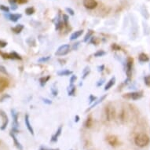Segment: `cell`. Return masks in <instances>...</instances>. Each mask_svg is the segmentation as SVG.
Instances as JSON below:
<instances>
[{
  "instance_id": "obj_1",
  "label": "cell",
  "mask_w": 150,
  "mask_h": 150,
  "mask_svg": "<svg viewBox=\"0 0 150 150\" xmlns=\"http://www.w3.org/2000/svg\"><path fill=\"white\" fill-rule=\"evenodd\" d=\"M150 142L149 137L146 134L141 133L138 134V135L134 138V143L138 147L143 148L147 146Z\"/></svg>"
},
{
  "instance_id": "obj_2",
  "label": "cell",
  "mask_w": 150,
  "mask_h": 150,
  "mask_svg": "<svg viewBox=\"0 0 150 150\" xmlns=\"http://www.w3.org/2000/svg\"><path fill=\"white\" fill-rule=\"evenodd\" d=\"M71 49V47L69 44H64L62 45L61 47H58V49L57 50V51L55 52V55L61 57V56H64L69 53Z\"/></svg>"
},
{
  "instance_id": "obj_3",
  "label": "cell",
  "mask_w": 150,
  "mask_h": 150,
  "mask_svg": "<svg viewBox=\"0 0 150 150\" xmlns=\"http://www.w3.org/2000/svg\"><path fill=\"white\" fill-rule=\"evenodd\" d=\"M105 115L106 120H112L115 118V109L113 106H111L110 105L106 106L105 109Z\"/></svg>"
},
{
  "instance_id": "obj_4",
  "label": "cell",
  "mask_w": 150,
  "mask_h": 150,
  "mask_svg": "<svg viewBox=\"0 0 150 150\" xmlns=\"http://www.w3.org/2000/svg\"><path fill=\"white\" fill-rule=\"evenodd\" d=\"M143 97V93L142 91H135V92H130V93H125L123 98L128 99H132L134 101H137L138 99L142 98Z\"/></svg>"
},
{
  "instance_id": "obj_5",
  "label": "cell",
  "mask_w": 150,
  "mask_h": 150,
  "mask_svg": "<svg viewBox=\"0 0 150 150\" xmlns=\"http://www.w3.org/2000/svg\"><path fill=\"white\" fill-rule=\"evenodd\" d=\"M132 66H133V59L131 57H128L126 63V74L127 76L128 79H130V76L132 75Z\"/></svg>"
},
{
  "instance_id": "obj_6",
  "label": "cell",
  "mask_w": 150,
  "mask_h": 150,
  "mask_svg": "<svg viewBox=\"0 0 150 150\" xmlns=\"http://www.w3.org/2000/svg\"><path fill=\"white\" fill-rule=\"evenodd\" d=\"M83 6L88 10H93L98 6L96 0H83Z\"/></svg>"
},
{
  "instance_id": "obj_7",
  "label": "cell",
  "mask_w": 150,
  "mask_h": 150,
  "mask_svg": "<svg viewBox=\"0 0 150 150\" xmlns=\"http://www.w3.org/2000/svg\"><path fill=\"white\" fill-rule=\"evenodd\" d=\"M0 115L2 116V118L3 120V124L2 126L0 127V129L2 130H4L6 128L8 125V123H9V119H8V116H6V114L5 113V112L3 110L0 111Z\"/></svg>"
},
{
  "instance_id": "obj_8",
  "label": "cell",
  "mask_w": 150,
  "mask_h": 150,
  "mask_svg": "<svg viewBox=\"0 0 150 150\" xmlns=\"http://www.w3.org/2000/svg\"><path fill=\"white\" fill-rule=\"evenodd\" d=\"M107 142L111 145V146H117L119 145L118 138L115 135H109L106 138Z\"/></svg>"
},
{
  "instance_id": "obj_9",
  "label": "cell",
  "mask_w": 150,
  "mask_h": 150,
  "mask_svg": "<svg viewBox=\"0 0 150 150\" xmlns=\"http://www.w3.org/2000/svg\"><path fill=\"white\" fill-rule=\"evenodd\" d=\"M10 112H11V116H12L13 120V127L18 128V127H19V123H18V112L15 109H13V108L11 109Z\"/></svg>"
},
{
  "instance_id": "obj_10",
  "label": "cell",
  "mask_w": 150,
  "mask_h": 150,
  "mask_svg": "<svg viewBox=\"0 0 150 150\" xmlns=\"http://www.w3.org/2000/svg\"><path fill=\"white\" fill-rule=\"evenodd\" d=\"M25 126H26V127H27L28 130L29 131V133L32 134V135H34V130H33V127H32V124L30 123V119H29V116L26 114L25 116Z\"/></svg>"
},
{
  "instance_id": "obj_11",
  "label": "cell",
  "mask_w": 150,
  "mask_h": 150,
  "mask_svg": "<svg viewBox=\"0 0 150 150\" xmlns=\"http://www.w3.org/2000/svg\"><path fill=\"white\" fill-rule=\"evenodd\" d=\"M7 14H5V17H7L8 19L12 21V22H17V21L21 18L22 15L19 14V13H12V14H8V13H6Z\"/></svg>"
},
{
  "instance_id": "obj_12",
  "label": "cell",
  "mask_w": 150,
  "mask_h": 150,
  "mask_svg": "<svg viewBox=\"0 0 150 150\" xmlns=\"http://www.w3.org/2000/svg\"><path fill=\"white\" fill-rule=\"evenodd\" d=\"M62 126H60L58 129L57 130V131L55 132L54 134H53L51 137V141L52 142H57V140H58V138H59V136L62 134Z\"/></svg>"
},
{
  "instance_id": "obj_13",
  "label": "cell",
  "mask_w": 150,
  "mask_h": 150,
  "mask_svg": "<svg viewBox=\"0 0 150 150\" xmlns=\"http://www.w3.org/2000/svg\"><path fill=\"white\" fill-rule=\"evenodd\" d=\"M10 136H11V138H13V142H14L15 146L17 148V149L23 150L22 145H21V144L19 142V141L17 140V138H16V134H14L13 132H12V131H10Z\"/></svg>"
},
{
  "instance_id": "obj_14",
  "label": "cell",
  "mask_w": 150,
  "mask_h": 150,
  "mask_svg": "<svg viewBox=\"0 0 150 150\" xmlns=\"http://www.w3.org/2000/svg\"><path fill=\"white\" fill-rule=\"evenodd\" d=\"M106 98H107V94L102 95V96H101V98H100L97 99L96 101H94V102H93V103L92 104V105H91V107H90V108H89L88 109H87V110H86V111H90V110H91V109H92V108H94V107H96V106L98 105H99V104H100V103H101V102H102V101H103L104 100H105V99Z\"/></svg>"
},
{
  "instance_id": "obj_15",
  "label": "cell",
  "mask_w": 150,
  "mask_h": 150,
  "mask_svg": "<svg viewBox=\"0 0 150 150\" xmlns=\"http://www.w3.org/2000/svg\"><path fill=\"white\" fill-rule=\"evenodd\" d=\"M115 83H116V77H112V78L107 82V83H106L105 86V91H108L109 89L112 88V87L115 85Z\"/></svg>"
},
{
  "instance_id": "obj_16",
  "label": "cell",
  "mask_w": 150,
  "mask_h": 150,
  "mask_svg": "<svg viewBox=\"0 0 150 150\" xmlns=\"http://www.w3.org/2000/svg\"><path fill=\"white\" fill-rule=\"evenodd\" d=\"M83 33V30H78L76 32H74L71 35V36H70V40L71 41H73V40H77L78 38L81 36L82 35Z\"/></svg>"
},
{
  "instance_id": "obj_17",
  "label": "cell",
  "mask_w": 150,
  "mask_h": 150,
  "mask_svg": "<svg viewBox=\"0 0 150 150\" xmlns=\"http://www.w3.org/2000/svg\"><path fill=\"white\" fill-rule=\"evenodd\" d=\"M24 28H25L24 25H21V24H19V25H16L15 27L11 28V30H12L13 32H14L16 34H20L21 32H22Z\"/></svg>"
},
{
  "instance_id": "obj_18",
  "label": "cell",
  "mask_w": 150,
  "mask_h": 150,
  "mask_svg": "<svg viewBox=\"0 0 150 150\" xmlns=\"http://www.w3.org/2000/svg\"><path fill=\"white\" fill-rule=\"evenodd\" d=\"M73 74V71L71 70H68V69H64V70H62L57 72V75L59 76H69Z\"/></svg>"
},
{
  "instance_id": "obj_19",
  "label": "cell",
  "mask_w": 150,
  "mask_h": 150,
  "mask_svg": "<svg viewBox=\"0 0 150 150\" xmlns=\"http://www.w3.org/2000/svg\"><path fill=\"white\" fill-rule=\"evenodd\" d=\"M68 95L69 96H74L75 93H76V86H74V84H69V86H68Z\"/></svg>"
},
{
  "instance_id": "obj_20",
  "label": "cell",
  "mask_w": 150,
  "mask_h": 150,
  "mask_svg": "<svg viewBox=\"0 0 150 150\" xmlns=\"http://www.w3.org/2000/svg\"><path fill=\"white\" fill-rule=\"evenodd\" d=\"M7 57L6 58H10V59H16V60H21V57L16 52H12L10 54H6Z\"/></svg>"
},
{
  "instance_id": "obj_21",
  "label": "cell",
  "mask_w": 150,
  "mask_h": 150,
  "mask_svg": "<svg viewBox=\"0 0 150 150\" xmlns=\"http://www.w3.org/2000/svg\"><path fill=\"white\" fill-rule=\"evenodd\" d=\"M138 60L140 62H148L149 61V57H148V55L145 53H142V54H139L138 56Z\"/></svg>"
},
{
  "instance_id": "obj_22",
  "label": "cell",
  "mask_w": 150,
  "mask_h": 150,
  "mask_svg": "<svg viewBox=\"0 0 150 150\" xmlns=\"http://www.w3.org/2000/svg\"><path fill=\"white\" fill-rule=\"evenodd\" d=\"M50 79V76H47L41 77L40 79V86H42V87H44L45 85L47 84V83L49 81Z\"/></svg>"
},
{
  "instance_id": "obj_23",
  "label": "cell",
  "mask_w": 150,
  "mask_h": 150,
  "mask_svg": "<svg viewBox=\"0 0 150 150\" xmlns=\"http://www.w3.org/2000/svg\"><path fill=\"white\" fill-rule=\"evenodd\" d=\"M93 32L92 31V30H89L88 32H87V33L86 34V35L84 36V39H83V42H86L87 41H88L90 39H91V37H92V35H93Z\"/></svg>"
},
{
  "instance_id": "obj_24",
  "label": "cell",
  "mask_w": 150,
  "mask_h": 150,
  "mask_svg": "<svg viewBox=\"0 0 150 150\" xmlns=\"http://www.w3.org/2000/svg\"><path fill=\"white\" fill-rule=\"evenodd\" d=\"M105 55H106V52L105 50H98L96 53H94V54H93V56L95 57H104Z\"/></svg>"
},
{
  "instance_id": "obj_25",
  "label": "cell",
  "mask_w": 150,
  "mask_h": 150,
  "mask_svg": "<svg viewBox=\"0 0 150 150\" xmlns=\"http://www.w3.org/2000/svg\"><path fill=\"white\" fill-rule=\"evenodd\" d=\"M92 125H93V120H92V119L89 117V118L86 119V122L84 123V126H85L86 128H90L92 127Z\"/></svg>"
},
{
  "instance_id": "obj_26",
  "label": "cell",
  "mask_w": 150,
  "mask_h": 150,
  "mask_svg": "<svg viewBox=\"0 0 150 150\" xmlns=\"http://www.w3.org/2000/svg\"><path fill=\"white\" fill-rule=\"evenodd\" d=\"M7 83H8L7 81H6V80H4V79H0V92L3 91L6 86H7Z\"/></svg>"
},
{
  "instance_id": "obj_27",
  "label": "cell",
  "mask_w": 150,
  "mask_h": 150,
  "mask_svg": "<svg viewBox=\"0 0 150 150\" xmlns=\"http://www.w3.org/2000/svg\"><path fill=\"white\" fill-rule=\"evenodd\" d=\"M51 58V56H47V57H42L41 58L38 60V62H40V63H45V62H49Z\"/></svg>"
},
{
  "instance_id": "obj_28",
  "label": "cell",
  "mask_w": 150,
  "mask_h": 150,
  "mask_svg": "<svg viewBox=\"0 0 150 150\" xmlns=\"http://www.w3.org/2000/svg\"><path fill=\"white\" fill-rule=\"evenodd\" d=\"M51 92L52 94H53L54 96H57V94H58V90H57V86H55V84L53 85V86H52Z\"/></svg>"
},
{
  "instance_id": "obj_29",
  "label": "cell",
  "mask_w": 150,
  "mask_h": 150,
  "mask_svg": "<svg viewBox=\"0 0 150 150\" xmlns=\"http://www.w3.org/2000/svg\"><path fill=\"white\" fill-rule=\"evenodd\" d=\"M25 13L27 15H32L35 13V9L33 7H28L25 10Z\"/></svg>"
},
{
  "instance_id": "obj_30",
  "label": "cell",
  "mask_w": 150,
  "mask_h": 150,
  "mask_svg": "<svg viewBox=\"0 0 150 150\" xmlns=\"http://www.w3.org/2000/svg\"><path fill=\"white\" fill-rule=\"evenodd\" d=\"M144 82L146 86H150V75H148L144 78Z\"/></svg>"
},
{
  "instance_id": "obj_31",
  "label": "cell",
  "mask_w": 150,
  "mask_h": 150,
  "mask_svg": "<svg viewBox=\"0 0 150 150\" xmlns=\"http://www.w3.org/2000/svg\"><path fill=\"white\" fill-rule=\"evenodd\" d=\"M0 73L4 74V75H8V71L6 69V67H4L3 65H1L0 64Z\"/></svg>"
},
{
  "instance_id": "obj_32",
  "label": "cell",
  "mask_w": 150,
  "mask_h": 150,
  "mask_svg": "<svg viewBox=\"0 0 150 150\" xmlns=\"http://www.w3.org/2000/svg\"><path fill=\"white\" fill-rule=\"evenodd\" d=\"M0 10L5 13H9V11H10V8L8 7V6H6L4 5H0Z\"/></svg>"
},
{
  "instance_id": "obj_33",
  "label": "cell",
  "mask_w": 150,
  "mask_h": 150,
  "mask_svg": "<svg viewBox=\"0 0 150 150\" xmlns=\"http://www.w3.org/2000/svg\"><path fill=\"white\" fill-rule=\"evenodd\" d=\"M76 79H77V76H76V75H71V78H70V84H74V83L76 81Z\"/></svg>"
},
{
  "instance_id": "obj_34",
  "label": "cell",
  "mask_w": 150,
  "mask_h": 150,
  "mask_svg": "<svg viewBox=\"0 0 150 150\" xmlns=\"http://www.w3.org/2000/svg\"><path fill=\"white\" fill-rule=\"evenodd\" d=\"M97 99H98V98H97L96 97H94V96H93V95H92V94H91V95H90V98H89V101H90V104L93 103L94 101H96Z\"/></svg>"
},
{
  "instance_id": "obj_35",
  "label": "cell",
  "mask_w": 150,
  "mask_h": 150,
  "mask_svg": "<svg viewBox=\"0 0 150 150\" xmlns=\"http://www.w3.org/2000/svg\"><path fill=\"white\" fill-rule=\"evenodd\" d=\"M62 25H63V23L62 22V21H58V22L56 24V28H55V29L56 30H60L61 28H62Z\"/></svg>"
},
{
  "instance_id": "obj_36",
  "label": "cell",
  "mask_w": 150,
  "mask_h": 150,
  "mask_svg": "<svg viewBox=\"0 0 150 150\" xmlns=\"http://www.w3.org/2000/svg\"><path fill=\"white\" fill-rule=\"evenodd\" d=\"M10 98V96L9 95V94H5V95H3L2 98H0V101H1V102H3V101H4L5 100H6V99Z\"/></svg>"
},
{
  "instance_id": "obj_37",
  "label": "cell",
  "mask_w": 150,
  "mask_h": 150,
  "mask_svg": "<svg viewBox=\"0 0 150 150\" xmlns=\"http://www.w3.org/2000/svg\"><path fill=\"white\" fill-rule=\"evenodd\" d=\"M105 79H104V78H102V79H101L100 80H98L96 84L97 86H101V85H103L104 83H105Z\"/></svg>"
},
{
  "instance_id": "obj_38",
  "label": "cell",
  "mask_w": 150,
  "mask_h": 150,
  "mask_svg": "<svg viewBox=\"0 0 150 150\" xmlns=\"http://www.w3.org/2000/svg\"><path fill=\"white\" fill-rule=\"evenodd\" d=\"M7 46V42L3 40H0V48H4Z\"/></svg>"
},
{
  "instance_id": "obj_39",
  "label": "cell",
  "mask_w": 150,
  "mask_h": 150,
  "mask_svg": "<svg viewBox=\"0 0 150 150\" xmlns=\"http://www.w3.org/2000/svg\"><path fill=\"white\" fill-rule=\"evenodd\" d=\"M65 10H66L67 12L69 13L70 15H71V16H73V15L75 14V12H74V10H72L71 8H66Z\"/></svg>"
},
{
  "instance_id": "obj_40",
  "label": "cell",
  "mask_w": 150,
  "mask_h": 150,
  "mask_svg": "<svg viewBox=\"0 0 150 150\" xmlns=\"http://www.w3.org/2000/svg\"><path fill=\"white\" fill-rule=\"evenodd\" d=\"M42 101H43L45 104H47V105H51L52 104L51 100H50V99L48 98H42Z\"/></svg>"
},
{
  "instance_id": "obj_41",
  "label": "cell",
  "mask_w": 150,
  "mask_h": 150,
  "mask_svg": "<svg viewBox=\"0 0 150 150\" xmlns=\"http://www.w3.org/2000/svg\"><path fill=\"white\" fill-rule=\"evenodd\" d=\"M112 48L114 50H120V47L118 46L117 44H116V43H114V44L112 46Z\"/></svg>"
},
{
  "instance_id": "obj_42",
  "label": "cell",
  "mask_w": 150,
  "mask_h": 150,
  "mask_svg": "<svg viewBox=\"0 0 150 150\" xmlns=\"http://www.w3.org/2000/svg\"><path fill=\"white\" fill-rule=\"evenodd\" d=\"M79 43H80L79 42H76V43H74L73 46H72V47H71V48H72V50H76L78 49V47L79 46Z\"/></svg>"
},
{
  "instance_id": "obj_43",
  "label": "cell",
  "mask_w": 150,
  "mask_h": 150,
  "mask_svg": "<svg viewBox=\"0 0 150 150\" xmlns=\"http://www.w3.org/2000/svg\"><path fill=\"white\" fill-rule=\"evenodd\" d=\"M63 21H64V23L65 25H68V21H69V17L67 15H63Z\"/></svg>"
},
{
  "instance_id": "obj_44",
  "label": "cell",
  "mask_w": 150,
  "mask_h": 150,
  "mask_svg": "<svg viewBox=\"0 0 150 150\" xmlns=\"http://www.w3.org/2000/svg\"><path fill=\"white\" fill-rule=\"evenodd\" d=\"M40 150H60L59 149H50V148H47V147H40Z\"/></svg>"
},
{
  "instance_id": "obj_45",
  "label": "cell",
  "mask_w": 150,
  "mask_h": 150,
  "mask_svg": "<svg viewBox=\"0 0 150 150\" xmlns=\"http://www.w3.org/2000/svg\"><path fill=\"white\" fill-rule=\"evenodd\" d=\"M104 69H105V65H104V64L99 65V66L98 67V71H104Z\"/></svg>"
},
{
  "instance_id": "obj_46",
  "label": "cell",
  "mask_w": 150,
  "mask_h": 150,
  "mask_svg": "<svg viewBox=\"0 0 150 150\" xmlns=\"http://www.w3.org/2000/svg\"><path fill=\"white\" fill-rule=\"evenodd\" d=\"M79 121V116H78V115H76V117H75V122H76V123H78Z\"/></svg>"
},
{
  "instance_id": "obj_47",
  "label": "cell",
  "mask_w": 150,
  "mask_h": 150,
  "mask_svg": "<svg viewBox=\"0 0 150 150\" xmlns=\"http://www.w3.org/2000/svg\"></svg>"
}]
</instances>
